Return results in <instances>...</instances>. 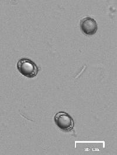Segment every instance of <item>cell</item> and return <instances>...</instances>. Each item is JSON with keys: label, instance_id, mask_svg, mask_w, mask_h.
<instances>
[{"label": "cell", "instance_id": "6da1fadb", "mask_svg": "<svg viewBox=\"0 0 117 155\" xmlns=\"http://www.w3.org/2000/svg\"><path fill=\"white\" fill-rule=\"evenodd\" d=\"M16 67L22 75L28 78L35 77L39 71L36 64L28 58L20 59L17 62Z\"/></svg>", "mask_w": 117, "mask_h": 155}, {"label": "cell", "instance_id": "3957f363", "mask_svg": "<svg viewBox=\"0 0 117 155\" xmlns=\"http://www.w3.org/2000/svg\"><path fill=\"white\" fill-rule=\"evenodd\" d=\"M80 28L87 36H92L98 30V25L95 20L90 17H86L80 21Z\"/></svg>", "mask_w": 117, "mask_h": 155}, {"label": "cell", "instance_id": "7a4b0ae2", "mask_svg": "<svg viewBox=\"0 0 117 155\" xmlns=\"http://www.w3.org/2000/svg\"><path fill=\"white\" fill-rule=\"evenodd\" d=\"M55 124L62 131L69 132L73 130L74 123L70 115L63 111L57 113L54 117Z\"/></svg>", "mask_w": 117, "mask_h": 155}]
</instances>
